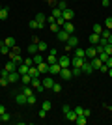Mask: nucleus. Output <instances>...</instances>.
<instances>
[{"label":"nucleus","instance_id":"f257e3e1","mask_svg":"<svg viewBox=\"0 0 112 125\" xmlns=\"http://www.w3.org/2000/svg\"><path fill=\"white\" fill-rule=\"evenodd\" d=\"M62 112H64L65 120H69V121H73V123H75V120H77V114H75V110H73V108H69V104H64V106H62Z\"/></svg>","mask_w":112,"mask_h":125},{"label":"nucleus","instance_id":"f03ea898","mask_svg":"<svg viewBox=\"0 0 112 125\" xmlns=\"http://www.w3.org/2000/svg\"><path fill=\"white\" fill-rule=\"evenodd\" d=\"M75 47H79V37L75 36V34H71L69 39L65 41V52H69L71 49H75Z\"/></svg>","mask_w":112,"mask_h":125},{"label":"nucleus","instance_id":"7ed1b4c3","mask_svg":"<svg viewBox=\"0 0 112 125\" xmlns=\"http://www.w3.org/2000/svg\"><path fill=\"white\" fill-rule=\"evenodd\" d=\"M30 86H32V88L36 90V94H37V92H45V88H43V82H41V77H36V78H32Z\"/></svg>","mask_w":112,"mask_h":125},{"label":"nucleus","instance_id":"20e7f679","mask_svg":"<svg viewBox=\"0 0 112 125\" xmlns=\"http://www.w3.org/2000/svg\"><path fill=\"white\" fill-rule=\"evenodd\" d=\"M73 110H75V114H77V116H86V118H90V114H92V112H90L88 108L80 106V104H77V106H75Z\"/></svg>","mask_w":112,"mask_h":125},{"label":"nucleus","instance_id":"39448f33","mask_svg":"<svg viewBox=\"0 0 112 125\" xmlns=\"http://www.w3.org/2000/svg\"><path fill=\"white\" fill-rule=\"evenodd\" d=\"M8 80H10L11 86H13V84H17L19 80H21V75H19V71H11V73H8Z\"/></svg>","mask_w":112,"mask_h":125},{"label":"nucleus","instance_id":"423d86ee","mask_svg":"<svg viewBox=\"0 0 112 125\" xmlns=\"http://www.w3.org/2000/svg\"><path fill=\"white\" fill-rule=\"evenodd\" d=\"M58 63H60V67H71V58L67 54H64V56L58 58Z\"/></svg>","mask_w":112,"mask_h":125},{"label":"nucleus","instance_id":"0eeeda50","mask_svg":"<svg viewBox=\"0 0 112 125\" xmlns=\"http://www.w3.org/2000/svg\"><path fill=\"white\" fill-rule=\"evenodd\" d=\"M84 51H86V60H92V58H95L97 56V51H95V45H92V47H86L84 49Z\"/></svg>","mask_w":112,"mask_h":125},{"label":"nucleus","instance_id":"6e6552de","mask_svg":"<svg viewBox=\"0 0 112 125\" xmlns=\"http://www.w3.org/2000/svg\"><path fill=\"white\" fill-rule=\"evenodd\" d=\"M60 77H62V80H71V77H73V73H71V67H62V71H60Z\"/></svg>","mask_w":112,"mask_h":125},{"label":"nucleus","instance_id":"1a4fd4ad","mask_svg":"<svg viewBox=\"0 0 112 125\" xmlns=\"http://www.w3.org/2000/svg\"><path fill=\"white\" fill-rule=\"evenodd\" d=\"M82 73L84 75H92L93 73V67H92V63H90V60H84V63H82Z\"/></svg>","mask_w":112,"mask_h":125},{"label":"nucleus","instance_id":"9d476101","mask_svg":"<svg viewBox=\"0 0 112 125\" xmlns=\"http://www.w3.org/2000/svg\"><path fill=\"white\" fill-rule=\"evenodd\" d=\"M90 63H92V67H93V71H99V69H101V65H103V62H101V58H99V56L92 58Z\"/></svg>","mask_w":112,"mask_h":125},{"label":"nucleus","instance_id":"9b49d317","mask_svg":"<svg viewBox=\"0 0 112 125\" xmlns=\"http://www.w3.org/2000/svg\"><path fill=\"white\" fill-rule=\"evenodd\" d=\"M41 82H43V88H45V90H51V88H52V84H54V78L47 75V77H43Z\"/></svg>","mask_w":112,"mask_h":125},{"label":"nucleus","instance_id":"f8f14e48","mask_svg":"<svg viewBox=\"0 0 112 125\" xmlns=\"http://www.w3.org/2000/svg\"><path fill=\"white\" fill-rule=\"evenodd\" d=\"M86 58H79V56H73L71 58V67H82V63H84Z\"/></svg>","mask_w":112,"mask_h":125},{"label":"nucleus","instance_id":"ddd939ff","mask_svg":"<svg viewBox=\"0 0 112 125\" xmlns=\"http://www.w3.org/2000/svg\"><path fill=\"white\" fill-rule=\"evenodd\" d=\"M34 19H36V21H37V24H39V30H43V26H45V22H47V17L43 15V13H37V15L34 17Z\"/></svg>","mask_w":112,"mask_h":125},{"label":"nucleus","instance_id":"4468645a","mask_svg":"<svg viewBox=\"0 0 112 125\" xmlns=\"http://www.w3.org/2000/svg\"><path fill=\"white\" fill-rule=\"evenodd\" d=\"M60 71H62V67H60V63H52V65H49V75H60Z\"/></svg>","mask_w":112,"mask_h":125},{"label":"nucleus","instance_id":"2eb2a0df","mask_svg":"<svg viewBox=\"0 0 112 125\" xmlns=\"http://www.w3.org/2000/svg\"><path fill=\"white\" fill-rule=\"evenodd\" d=\"M62 17H64L65 21H73V17H75V11L71 10V8H67V10L62 11Z\"/></svg>","mask_w":112,"mask_h":125},{"label":"nucleus","instance_id":"dca6fc26","mask_svg":"<svg viewBox=\"0 0 112 125\" xmlns=\"http://www.w3.org/2000/svg\"><path fill=\"white\" fill-rule=\"evenodd\" d=\"M69 36H71V34H67V32H65L64 28H62V30H60L58 34H56V37H58V39H60L62 43H65V41H67V39H69Z\"/></svg>","mask_w":112,"mask_h":125},{"label":"nucleus","instance_id":"f3484780","mask_svg":"<svg viewBox=\"0 0 112 125\" xmlns=\"http://www.w3.org/2000/svg\"><path fill=\"white\" fill-rule=\"evenodd\" d=\"M15 101H17V104H26V95L22 94V92H17L15 94Z\"/></svg>","mask_w":112,"mask_h":125},{"label":"nucleus","instance_id":"a211bd4d","mask_svg":"<svg viewBox=\"0 0 112 125\" xmlns=\"http://www.w3.org/2000/svg\"><path fill=\"white\" fill-rule=\"evenodd\" d=\"M28 75H30L32 78H36V77H41V73H39L37 65H30V69H28Z\"/></svg>","mask_w":112,"mask_h":125},{"label":"nucleus","instance_id":"6ab92c4d","mask_svg":"<svg viewBox=\"0 0 112 125\" xmlns=\"http://www.w3.org/2000/svg\"><path fill=\"white\" fill-rule=\"evenodd\" d=\"M99 39H101V36H99V34H93V32L88 36V41H90L92 45H97V43H99Z\"/></svg>","mask_w":112,"mask_h":125},{"label":"nucleus","instance_id":"aec40b11","mask_svg":"<svg viewBox=\"0 0 112 125\" xmlns=\"http://www.w3.org/2000/svg\"><path fill=\"white\" fill-rule=\"evenodd\" d=\"M37 69H39V73H41V75H49V63L47 62H41L39 65H37Z\"/></svg>","mask_w":112,"mask_h":125},{"label":"nucleus","instance_id":"412c9836","mask_svg":"<svg viewBox=\"0 0 112 125\" xmlns=\"http://www.w3.org/2000/svg\"><path fill=\"white\" fill-rule=\"evenodd\" d=\"M64 30L67 32V34H75V24H73L71 21H67V22L64 24Z\"/></svg>","mask_w":112,"mask_h":125},{"label":"nucleus","instance_id":"4be33fe9","mask_svg":"<svg viewBox=\"0 0 112 125\" xmlns=\"http://www.w3.org/2000/svg\"><path fill=\"white\" fill-rule=\"evenodd\" d=\"M26 52L30 54V56H34L36 52H39V51H37V43H32V45H28V47H26Z\"/></svg>","mask_w":112,"mask_h":125},{"label":"nucleus","instance_id":"5701e85b","mask_svg":"<svg viewBox=\"0 0 112 125\" xmlns=\"http://www.w3.org/2000/svg\"><path fill=\"white\" fill-rule=\"evenodd\" d=\"M32 58H34V65H39L41 62H45V58L41 56V52H36V54H34Z\"/></svg>","mask_w":112,"mask_h":125},{"label":"nucleus","instance_id":"b1692460","mask_svg":"<svg viewBox=\"0 0 112 125\" xmlns=\"http://www.w3.org/2000/svg\"><path fill=\"white\" fill-rule=\"evenodd\" d=\"M6 71H10V73H11V71H17V63L15 62H13V60H10V62H8V63H6Z\"/></svg>","mask_w":112,"mask_h":125},{"label":"nucleus","instance_id":"393cba45","mask_svg":"<svg viewBox=\"0 0 112 125\" xmlns=\"http://www.w3.org/2000/svg\"><path fill=\"white\" fill-rule=\"evenodd\" d=\"M37 103V95L36 94H32V95H28V97H26V104H28V106H32V104H36Z\"/></svg>","mask_w":112,"mask_h":125},{"label":"nucleus","instance_id":"a878e982","mask_svg":"<svg viewBox=\"0 0 112 125\" xmlns=\"http://www.w3.org/2000/svg\"><path fill=\"white\" fill-rule=\"evenodd\" d=\"M21 92H22L24 95H26V97H28V95H32V94H36V90H34L32 86H22V90H21Z\"/></svg>","mask_w":112,"mask_h":125},{"label":"nucleus","instance_id":"bb28decb","mask_svg":"<svg viewBox=\"0 0 112 125\" xmlns=\"http://www.w3.org/2000/svg\"><path fill=\"white\" fill-rule=\"evenodd\" d=\"M28 69H30V67H28L26 63H21V65H17V71H19V75H26V73H28Z\"/></svg>","mask_w":112,"mask_h":125},{"label":"nucleus","instance_id":"cd10ccee","mask_svg":"<svg viewBox=\"0 0 112 125\" xmlns=\"http://www.w3.org/2000/svg\"><path fill=\"white\" fill-rule=\"evenodd\" d=\"M21 82L24 84V86H30V82H32V77H30V75H21Z\"/></svg>","mask_w":112,"mask_h":125},{"label":"nucleus","instance_id":"c85d7f7f","mask_svg":"<svg viewBox=\"0 0 112 125\" xmlns=\"http://www.w3.org/2000/svg\"><path fill=\"white\" fill-rule=\"evenodd\" d=\"M73 51H75V56H79V58H84L86 56V51L82 47H75Z\"/></svg>","mask_w":112,"mask_h":125},{"label":"nucleus","instance_id":"c756f323","mask_svg":"<svg viewBox=\"0 0 112 125\" xmlns=\"http://www.w3.org/2000/svg\"><path fill=\"white\" fill-rule=\"evenodd\" d=\"M37 51H39V52H49V45L45 41H39V43H37Z\"/></svg>","mask_w":112,"mask_h":125},{"label":"nucleus","instance_id":"7c9ffc66","mask_svg":"<svg viewBox=\"0 0 112 125\" xmlns=\"http://www.w3.org/2000/svg\"><path fill=\"white\" fill-rule=\"evenodd\" d=\"M45 62H47L49 65H52V63H56V62H58V58L54 56V54H49V56L45 58Z\"/></svg>","mask_w":112,"mask_h":125},{"label":"nucleus","instance_id":"2f4dec72","mask_svg":"<svg viewBox=\"0 0 112 125\" xmlns=\"http://www.w3.org/2000/svg\"><path fill=\"white\" fill-rule=\"evenodd\" d=\"M92 32H93V34H99V36H101V34H103V28H101V24H99V22H95V24L92 26Z\"/></svg>","mask_w":112,"mask_h":125},{"label":"nucleus","instance_id":"473e14b6","mask_svg":"<svg viewBox=\"0 0 112 125\" xmlns=\"http://www.w3.org/2000/svg\"><path fill=\"white\" fill-rule=\"evenodd\" d=\"M10 51H11V49L8 47L4 41H0V52H2V54H10Z\"/></svg>","mask_w":112,"mask_h":125},{"label":"nucleus","instance_id":"72a5a7b5","mask_svg":"<svg viewBox=\"0 0 112 125\" xmlns=\"http://www.w3.org/2000/svg\"><path fill=\"white\" fill-rule=\"evenodd\" d=\"M8 15H10V10H8V8H2V11H0V21H6Z\"/></svg>","mask_w":112,"mask_h":125},{"label":"nucleus","instance_id":"f704fd0d","mask_svg":"<svg viewBox=\"0 0 112 125\" xmlns=\"http://www.w3.org/2000/svg\"><path fill=\"white\" fill-rule=\"evenodd\" d=\"M4 43H6V45H8L10 49H11V47H15V37H11V36H10V37H6Z\"/></svg>","mask_w":112,"mask_h":125},{"label":"nucleus","instance_id":"c9c22d12","mask_svg":"<svg viewBox=\"0 0 112 125\" xmlns=\"http://www.w3.org/2000/svg\"><path fill=\"white\" fill-rule=\"evenodd\" d=\"M56 8H58L60 11H64V10H67L69 6H67V2H65V0H58V6H56Z\"/></svg>","mask_w":112,"mask_h":125},{"label":"nucleus","instance_id":"e433bc0d","mask_svg":"<svg viewBox=\"0 0 112 125\" xmlns=\"http://www.w3.org/2000/svg\"><path fill=\"white\" fill-rule=\"evenodd\" d=\"M49 30H51V32H54V34H58V32L62 30V28H60V26L56 24V22H52V24H49Z\"/></svg>","mask_w":112,"mask_h":125},{"label":"nucleus","instance_id":"4c0bfd02","mask_svg":"<svg viewBox=\"0 0 112 125\" xmlns=\"http://www.w3.org/2000/svg\"><path fill=\"white\" fill-rule=\"evenodd\" d=\"M51 90H52L54 94H60V92H62V84H60V82H54V84H52V88H51Z\"/></svg>","mask_w":112,"mask_h":125},{"label":"nucleus","instance_id":"58836bf2","mask_svg":"<svg viewBox=\"0 0 112 125\" xmlns=\"http://www.w3.org/2000/svg\"><path fill=\"white\" fill-rule=\"evenodd\" d=\"M41 108H43V110H47V112H49V110L52 108V103H51V101H43V103H41Z\"/></svg>","mask_w":112,"mask_h":125},{"label":"nucleus","instance_id":"ea45409f","mask_svg":"<svg viewBox=\"0 0 112 125\" xmlns=\"http://www.w3.org/2000/svg\"><path fill=\"white\" fill-rule=\"evenodd\" d=\"M75 123H77V125H86V116H77Z\"/></svg>","mask_w":112,"mask_h":125},{"label":"nucleus","instance_id":"a19ab883","mask_svg":"<svg viewBox=\"0 0 112 125\" xmlns=\"http://www.w3.org/2000/svg\"><path fill=\"white\" fill-rule=\"evenodd\" d=\"M28 26H30L32 30H39V24H37V21H36V19H32V21L28 22Z\"/></svg>","mask_w":112,"mask_h":125},{"label":"nucleus","instance_id":"79ce46f5","mask_svg":"<svg viewBox=\"0 0 112 125\" xmlns=\"http://www.w3.org/2000/svg\"><path fill=\"white\" fill-rule=\"evenodd\" d=\"M105 26H107V30H112V15L105 19Z\"/></svg>","mask_w":112,"mask_h":125},{"label":"nucleus","instance_id":"37998d69","mask_svg":"<svg viewBox=\"0 0 112 125\" xmlns=\"http://www.w3.org/2000/svg\"><path fill=\"white\" fill-rule=\"evenodd\" d=\"M65 22H67V21H65L64 17H56V24H58L60 28H64V24H65Z\"/></svg>","mask_w":112,"mask_h":125},{"label":"nucleus","instance_id":"c03bdc74","mask_svg":"<svg viewBox=\"0 0 112 125\" xmlns=\"http://www.w3.org/2000/svg\"><path fill=\"white\" fill-rule=\"evenodd\" d=\"M11 121V116L8 114V112H4V114H2V123H10Z\"/></svg>","mask_w":112,"mask_h":125},{"label":"nucleus","instance_id":"a18cd8bd","mask_svg":"<svg viewBox=\"0 0 112 125\" xmlns=\"http://www.w3.org/2000/svg\"><path fill=\"white\" fill-rule=\"evenodd\" d=\"M71 73H73V77H79V75H82V69L80 67H71Z\"/></svg>","mask_w":112,"mask_h":125},{"label":"nucleus","instance_id":"49530a36","mask_svg":"<svg viewBox=\"0 0 112 125\" xmlns=\"http://www.w3.org/2000/svg\"><path fill=\"white\" fill-rule=\"evenodd\" d=\"M22 63H26L28 67H30V65H34V58H32V56H26V58H24V62H22Z\"/></svg>","mask_w":112,"mask_h":125},{"label":"nucleus","instance_id":"de8ad7c7","mask_svg":"<svg viewBox=\"0 0 112 125\" xmlns=\"http://www.w3.org/2000/svg\"><path fill=\"white\" fill-rule=\"evenodd\" d=\"M97 56L101 58V62L105 63V62H107V58H108V54H107V52H105V51H103V52H99V54H97Z\"/></svg>","mask_w":112,"mask_h":125},{"label":"nucleus","instance_id":"09e8293b","mask_svg":"<svg viewBox=\"0 0 112 125\" xmlns=\"http://www.w3.org/2000/svg\"><path fill=\"white\" fill-rule=\"evenodd\" d=\"M10 84V80H8V75L6 77H0V86H8Z\"/></svg>","mask_w":112,"mask_h":125},{"label":"nucleus","instance_id":"8fccbe9b","mask_svg":"<svg viewBox=\"0 0 112 125\" xmlns=\"http://www.w3.org/2000/svg\"><path fill=\"white\" fill-rule=\"evenodd\" d=\"M51 15H54V17H62V11L58 10V8H52V13Z\"/></svg>","mask_w":112,"mask_h":125},{"label":"nucleus","instance_id":"3c124183","mask_svg":"<svg viewBox=\"0 0 112 125\" xmlns=\"http://www.w3.org/2000/svg\"><path fill=\"white\" fill-rule=\"evenodd\" d=\"M105 52H107L108 56L112 54V45H110V43H107V45H105Z\"/></svg>","mask_w":112,"mask_h":125},{"label":"nucleus","instance_id":"603ef678","mask_svg":"<svg viewBox=\"0 0 112 125\" xmlns=\"http://www.w3.org/2000/svg\"><path fill=\"white\" fill-rule=\"evenodd\" d=\"M47 4L51 6V8H56V6H58V0H47Z\"/></svg>","mask_w":112,"mask_h":125},{"label":"nucleus","instance_id":"864d4df0","mask_svg":"<svg viewBox=\"0 0 112 125\" xmlns=\"http://www.w3.org/2000/svg\"><path fill=\"white\" fill-rule=\"evenodd\" d=\"M47 22H49V24H52V22H56V17H54V15H49V17H47Z\"/></svg>","mask_w":112,"mask_h":125},{"label":"nucleus","instance_id":"5fc2aeb1","mask_svg":"<svg viewBox=\"0 0 112 125\" xmlns=\"http://www.w3.org/2000/svg\"><path fill=\"white\" fill-rule=\"evenodd\" d=\"M99 71H101V73H108V65H107V63H103V65H101V69H99Z\"/></svg>","mask_w":112,"mask_h":125},{"label":"nucleus","instance_id":"6e6d98bb","mask_svg":"<svg viewBox=\"0 0 112 125\" xmlns=\"http://www.w3.org/2000/svg\"><path fill=\"white\" fill-rule=\"evenodd\" d=\"M39 118H41V120H43V118H47V110H39Z\"/></svg>","mask_w":112,"mask_h":125},{"label":"nucleus","instance_id":"4d7b16f0","mask_svg":"<svg viewBox=\"0 0 112 125\" xmlns=\"http://www.w3.org/2000/svg\"><path fill=\"white\" fill-rule=\"evenodd\" d=\"M105 63H107L108 67H112V54H110V56H108V58H107V62H105Z\"/></svg>","mask_w":112,"mask_h":125},{"label":"nucleus","instance_id":"13d9d810","mask_svg":"<svg viewBox=\"0 0 112 125\" xmlns=\"http://www.w3.org/2000/svg\"><path fill=\"white\" fill-rule=\"evenodd\" d=\"M49 54H54V56H56L58 52H56V49H54V47H49Z\"/></svg>","mask_w":112,"mask_h":125},{"label":"nucleus","instance_id":"bf43d9fd","mask_svg":"<svg viewBox=\"0 0 112 125\" xmlns=\"http://www.w3.org/2000/svg\"><path fill=\"white\" fill-rule=\"evenodd\" d=\"M108 4H110V0H101V6H103V8H108Z\"/></svg>","mask_w":112,"mask_h":125},{"label":"nucleus","instance_id":"052dcab7","mask_svg":"<svg viewBox=\"0 0 112 125\" xmlns=\"http://www.w3.org/2000/svg\"><path fill=\"white\" fill-rule=\"evenodd\" d=\"M4 112H6V106H4V104H0V114H4Z\"/></svg>","mask_w":112,"mask_h":125},{"label":"nucleus","instance_id":"680f3d73","mask_svg":"<svg viewBox=\"0 0 112 125\" xmlns=\"http://www.w3.org/2000/svg\"><path fill=\"white\" fill-rule=\"evenodd\" d=\"M108 43L112 45V32H110V36H108Z\"/></svg>","mask_w":112,"mask_h":125},{"label":"nucleus","instance_id":"e2e57ef3","mask_svg":"<svg viewBox=\"0 0 112 125\" xmlns=\"http://www.w3.org/2000/svg\"><path fill=\"white\" fill-rule=\"evenodd\" d=\"M108 77H112V67H108Z\"/></svg>","mask_w":112,"mask_h":125},{"label":"nucleus","instance_id":"0e129e2a","mask_svg":"<svg viewBox=\"0 0 112 125\" xmlns=\"http://www.w3.org/2000/svg\"><path fill=\"white\" fill-rule=\"evenodd\" d=\"M2 8H4V6H2V4H0V11H2Z\"/></svg>","mask_w":112,"mask_h":125},{"label":"nucleus","instance_id":"69168bd1","mask_svg":"<svg viewBox=\"0 0 112 125\" xmlns=\"http://www.w3.org/2000/svg\"><path fill=\"white\" fill-rule=\"evenodd\" d=\"M0 123H2V114H0Z\"/></svg>","mask_w":112,"mask_h":125}]
</instances>
